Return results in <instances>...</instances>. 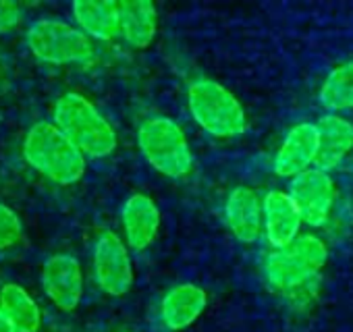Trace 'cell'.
I'll use <instances>...</instances> for the list:
<instances>
[{"instance_id": "6da1fadb", "label": "cell", "mask_w": 353, "mask_h": 332, "mask_svg": "<svg viewBox=\"0 0 353 332\" xmlns=\"http://www.w3.org/2000/svg\"><path fill=\"white\" fill-rule=\"evenodd\" d=\"M328 262V247L316 235H299L289 247L268 253L264 272L268 284L289 303L305 305L316 299L320 270Z\"/></svg>"}, {"instance_id": "7a4b0ae2", "label": "cell", "mask_w": 353, "mask_h": 332, "mask_svg": "<svg viewBox=\"0 0 353 332\" xmlns=\"http://www.w3.org/2000/svg\"><path fill=\"white\" fill-rule=\"evenodd\" d=\"M52 123L83 156L106 158L119 145L110 121L77 92H67L54 102Z\"/></svg>"}, {"instance_id": "3957f363", "label": "cell", "mask_w": 353, "mask_h": 332, "mask_svg": "<svg viewBox=\"0 0 353 332\" xmlns=\"http://www.w3.org/2000/svg\"><path fill=\"white\" fill-rule=\"evenodd\" d=\"M23 158L34 171L59 185H75L85 175V156L54 123H36L28 131Z\"/></svg>"}, {"instance_id": "277c9868", "label": "cell", "mask_w": 353, "mask_h": 332, "mask_svg": "<svg viewBox=\"0 0 353 332\" xmlns=\"http://www.w3.org/2000/svg\"><path fill=\"white\" fill-rule=\"evenodd\" d=\"M188 106L194 121L212 137H239L248 129L241 102L214 79H196L188 90Z\"/></svg>"}, {"instance_id": "5b68a950", "label": "cell", "mask_w": 353, "mask_h": 332, "mask_svg": "<svg viewBox=\"0 0 353 332\" xmlns=\"http://www.w3.org/2000/svg\"><path fill=\"white\" fill-rule=\"evenodd\" d=\"M137 145L148 164L168 179L190 175L194 156L183 129L166 116L145 118L137 129Z\"/></svg>"}, {"instance_id": "8992f818", "label": "cell", "mask_w": 353, "mask_h": 332, "mask_svg": "<svg viewBox=\"0 0 353 332\" xmlns=\"http://www.w3.org/2000/svg\"><path fill=\"white\" fill-rule=\"evenodd\" d=\"M32 54L48 65H77L94 56L92 40L75 25L57 19H40L28 30Z\"/></svg>"}, {"instance_id": "52a82bcc", "label": "cell", "mask_w": 353, "mask_h": 332, "mask_svg": "<svg viewBox=\"0 0 353 332\" xmlns=\"http://www.w3.org/2000/svg\"><path fill=\"white\" fill-rule=\"evenodd\" d=\"M94 276L102 293L123 297L133 287V262L125 241L112 233L102 231L94 245Z\"/></svg>"}, {"instance_id": "ba28073f", "label": "cell", "mask_w": 353, "mask_h": 332, "mask_svg": "<svg viewBox=\"0 0 353 332\" xmlns=\"http://www.w3.org/2000/svg\"><path fill=\"white\" fill-rule=\"evenodd\" d=\"M289 198L293 200L301 222L316 229L328 222L334 208L336 189L328 173L320 169H310L291 181Z\"/></svg>"}, {"instance_id": "9c48e42d", "label": "cell", "mask_w": 353, "mask_h": 332, "mask_svg": "<svg viewBox=\"0 0 353 332\" xmlns=\"http://www.w3.org/2000/svg\"><path fill=\"white\" fill-rule=\"evenodd\" d=\"M42 287L50 303L61 311H75L83 297V270L75 256L54 253L44 262Z\"/></svg>"}, {"instance_id": "30bf717a", "label": "cell", "mask_w": 353, "mask_h": 332, "mask_svg": "<svg viewBox=\"0 0 353 332\" xmlns=\"http://www.w3.org/2000/svg\"><path fill=\"white\" fill-rule=\"evenodd\" d=\"M318 127L314 123H299L285 135L281 147L274 154V173L279 177H299L310 171L318 160Z\"/></svg>"}, {"instance_id": "8fae6325", "label": "cell", "mask_w": 353, "mask_h": 332, "mask_svg": "<svg viewBox=\"0 0 353 332\" xmlns=\"http://www.w3.org/2000/svg\"><path fill=\"white\" fill-rule=\"evenodd\" d=\"M225 220L229 231L241 243H254L264 233V206L250 187H235L225 202Z\"/></svg>"}, {"instance_id": "7c38bea8", "label": "cell", "mask_w": 353, "mask_h": 332, "mask_svg": "<svg viewBox=\"0 0 353 332\" xmlns=\"http://www.w3.org/2000/svg\"><path fill=\"white\" fill-rule=\"evenodd\" d=\"M264 206V235L274 249L289 247L301 231V216L285 191H268L262 198Z\"/></svg>"}, {"instance_id": "4fadbf2b", "label": "cell", "mask_w": 353, "mask_h": 332, "mask_svg": "<svg viewBox=\"0 0 353 332\" xmlns=\"http://www.w3.org/2000/svg\"><path fill=\"white\" fill-rule=\"evenodd\" d=\"M123 233L127 245L135 251L148 249L160 229V210L156 202L145 194H133L127 198L121 210Z\"/></svg>"}, {"instance_id": "5bb4252c", "label": "cell", "mask_w": 353, "mask_h": 332, "mask_svg": "<svg viewBox=\"0 0 353 332\" xmlns=\"http://www.w3.org/2000/svg\"><path fill=\"white\" fill-rule=\"evenodd\" d=\"M208 295L202 287L194 282H181L168 289L160 301V318L168 330H185L190 328L206 309Z\"/></svg>"}, {"instance_id": "9a60e30c", "label": "cell", "mask_w": 353, "mask_h": 332, "mask_svg": "<svg viewBox=\"0 0 353 332\" xmlns=\"http://www.w3.org/2000/svg\"><path fill=\"white\" fill-rule=\"evenodd\" d=\"M316 127L320 139L316 169L324 173L334 171L353 149V125L339 114H326L316 123Z\"/></svg>"}, {"instance_id": "2e32d148", "label": "cell", "mask_w": 353, "mask_h": 332, "mask_svg": "<svg viewBox=\"0 0 353 332\" xmlns=\"http://www.w3.org/2000/svg\"><path fill=\"white\" fill-rule=\"evenodd\" d=\"M158 30V13L150 0H123L119 3V34L123 40L143 50L148 48Z\"/></svg>"}, {"instance_id": "e0dca14e", "label": "cell", "mask_w": 353, "mask_h": 332, "mask_svg": "<svg viewBox=\"0 0 353 332\" xmlns=\"http://www.w3.org/2000/svg\"><path fill=\"white\" fill-rule=\"evenodd\" d=\"M73 19L90 40L108 42L119 36V3L114 0H75Z\"/></svg>"}, {"instance_id": "ac0fdd59", "label": "cell", "mask_w": 353, "mask_h": 332, "mask_svg": "<svg viewBox=\"0 0 353 332\" xmlns=\"http://www.w3.org/2000/svg\"><path fill=\"white\" fill-rule=\"evenodd\" d=\"M0 309L19 332H38L42 328V309L38 301L17 282L0 287Z\"/></svg>"}, {"instance_id": "d6986e66", "label": "cell", "mask_w": 353, "mask_h": 332, "mask_svg": "<svg viewBox=\"0 0 353 332\" xmlns=\"http://www.w3.org/2000/svg\"><path fill=\"white\" fill-rule=\"evenodd\" d=\"M320 104L332 114L353 108V61L328 73L320 87Z\"/></svg>"}, {"instance_id": "ffe728a7", "label": "cell", "mask_w": 353, "mask_h": 332, "mask_svg": "<svg viewBox=\"0 0 353 332\" xmlns=\"http://www.w3.org/2000/svg\"><path fill=\"white\" fill-rule=\"evenodd\" d=\"M21 235H23V227L17 212L5 204H0V251L15 247Z\"/></svg>"}, {"instance_id": "44dd1931", "label": "cell", "mask_w": 353, "mask_h": 332, "mask_svg": "<svg viewBox=\"0 0 353 332\" xmlns=\"http://www.w3.org/2000/svg\"><path fill=\"white\" fill-rule=\"evenodd\" d=\"M21 21V11L15 3L0 0V34H9Z\"/></svg>"}, {"instance_id": "7402d4cb", "label": "cell", "mask_w": 353, "mask_h": 332, "mask_svg": "<svg viewBox=\"0 0 353 332\" xmlns=\"http://www.w3.org/2000/svg\"><path fill=\"white\" fill-rule=\"evenodd\" d=\"M0 332H19V330L15 328V324L5 315L3 309H0Z\"/></svg>"}, {"instance_id": "603a6c76", "label": "cell", "mask_w": 353, "mask_h": 332, "mask_svg": "<svg viewBox=\"0 0 353 332\" xmlns=\"http://www.w3.org/2000/svg\"><path fill=\"white\" fill-rule=\"evenodd\" d=\"M117 332H133V330H117Z\"/></svg>"}]
</instances>
